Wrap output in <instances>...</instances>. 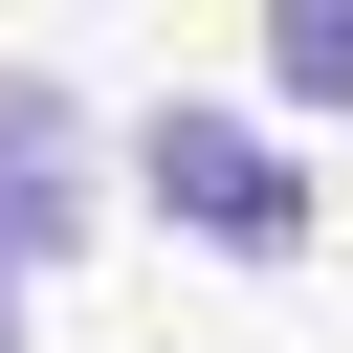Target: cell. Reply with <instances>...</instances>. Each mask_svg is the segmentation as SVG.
Wrapping results in <instances>:
<instances>
[{
	"mask_svg": "<svg viewBox=\"0 0 353 353\" xmlns=\"http://www.w3.org/2000/svg\"><path fill=\"white\" fill-rule=\"evenodd\" d=\"M132 176H154L176 243H221V265H309V154H287L265 110H154Z\"/></svg>",
	"mask_w": 353,
	"mask_h": 353,
	"instance_id": "obj_1",
	"label": "cell"
},
{
	"mask_svg": "<svg viewBox=\"0 0 353 353\" xmlns=\"http://www.w3.org/2000/svg\"><path fill=\"white\" fill-rule=\"evenodd\" d=\"M88 199H110V176H88V110H66L44 66H0V243L44 265V243H88Z\"/></svg>",
	"mask_w": 353,
	"mask_h": 353,
	"instance_id": "obj_2",
	"label": "cell"
},
{
	"mask_svg": "<svg viewBox=\"0 0 353 353\" xmlns=\"http://www.w3.org/2000/svg\"><path fill=\"white\" fill-rule=\"evenodd\" d=\"M265 88L287 110H353V0H265Z\"/></svg>",
	"mask_w": 353,
	"mask_h": 353,
	"instance_id": "obj_3",
	"label": "cell"
},
{
	"mask_svg": "<svg viewBox=\"0 0 353 353\" xmlns=\"http://www.w3.org/2000/svg\"><path fill=\"white\" fill-rule=\"evenodd\" d=\"M0 353H22V243H0Z\"/></svg>",
	"mask_w": 353,
	"mask_h": 353,
	"instance_id": "obj_4",
	"label": "cell"
}]
</instances>
